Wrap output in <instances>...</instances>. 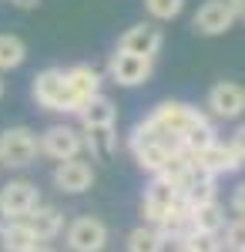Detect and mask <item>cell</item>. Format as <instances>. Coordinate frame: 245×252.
Returning <instances> with one entry per match:
<instances>
[{"instance_id":"6da1fadb","label":"cell","mask_w":245,"mask_h":252,"mask_svg":"<svg viewBox=\"0 0 245 252\" xmlns=\"http://www.w3.org/2000/svg\"><path fill=\"white\" fill-rule=\"evenodd\" d=\"M185 152V145H182V138L171 135V131H165L158 121H151V118H145V121H138L131 131V155L134 161H138V168L141 172H165L168 168V161L175 155H182Z\"/></svg>"},{"instance_id":"7a4b0ae2","label":"cell","mask_w":245,"mask_h":252,"mask_svg":"<svg viewBox=\"0 0 245 252\" xmlns=\"http://www.w3.org/2000/svg\"><path fill=\"white\" fill-rule=\"evenodd\" d=\"M31 97L37 101L44 111L54 115H74L71 108V94H67V74L64 67H44L31 81Z\"/></svg>"},{"instance_id":"3957f363","label":"cell","mask_w":245,"mask_h":252,"mask_svg":"<svg viewBox=\"0 0 245 252\" xmlns=\"http://www.w3.org/2000/svg\"><path fill=\"white\" fill-rule=\"evenodd\" d=\"M40 155V138L31 128H7L0 131V165L7 168H31Z\"/></svg>"},{"instance_id":"277c9868","label":"cell","mask_w":245,"mask_h":252,"mask_svg":"<svg viewBox=\"0 0 245 252\" xmlns=\"http://www.w3.org/2000/svg\"><path fill=\"white\" fill-rule=\"evenodd\" d=\"M151 74H154V58H145V54H131V51H118L108 58V78L118 88H141L148 84Z\"/></svg>"},{"instance_id":"5b68a950","label":"cell","mask_w":245,"mask_h":252,"mask_svg":"<svg viewBox=\"0 0 245 252\" xmlns=\"http://www.w3.org/2000/svg\"><path fill=\"white\" fill-rule=\"evenodd\" d=\"M148 118H151V121H158L165 131L178 135L182 141H185V135H188V131H195V128L208 125V118L202 115L198 108L185 104V101H161V104H154V111H151Z\"/></svg>"},{"instance_id":"8992f818","label":"cell","mask_w":245,"mask_h":252,"mask_svg":"<svg viewBox=\"0 0 245 252\" xmlns=\"http://www.w3.org/2000/svg\"><path fill=\"white\" fill-rule=\"evenodd\" d=\"M175 205H182L178 189L171 185L165 175H154L151 185L145 189V198H141V215H145V222H148V225H161V219H165Z\"/></svg>"},{"instance_id":"52a82bcc","label":"cell","mask_w":245,"mask_h":252,"mask_svg":"<svg viewBox=\"0 0 245 252\" xmlns=\"http://www.w3.org/2000/svg\"><path fill=\"white\" fill-rule=\"evenodd\" d=\"M37 205H40V192L27 178H14L0 189V215L3 219H27Z\"/></svg>"},{"instance_id":"ba28073f","label":"cell","mask_w":245,"mask_h":252,"mask_svg":"<svg viewBox=\"0 0 245 252\" xmlns=\"http://www.w3.org/2000/svg\"><path fill=\"white\" fill-rule=\"evenodd\" d=\"M205 108L212 118H222V121H235L242 118L245 111V88L239 81H218L208 88V97H205Z\"/></svg>"},{"instance_id":"9c48e42d","label":"cell","mask_w":245,"mask_h":252,"mask_svg":"<svg viewBox=\"0 0 245 252\" xmlns=\"http://www.w3.org/2000/svg\"><path fill=\"white\" fill-rule=\"evenodd\" d=\"M64 239H67V249L71 252H104V246H108V225L101 219H94V215H81V219H74L67 225Z\"/></svg>"},{"instance_id":"30bf717a","label":"cell","mask_w":245,"mask_h":252,"mask_svg":"<svg viewBox=\"0 0 245 252\" xmlns=\"http://www.w3.org/2000/svg\"><path fill=\"white\" fill-rule=\"evenodd\" d=\"M84 152V138L77 128L71 125H51L44 135H40V155L54 158V161H67V158H77Z\"/></svg>"},{"instance_id":"8fae6325","label":"cell","mask_w":245,"mask_h":252,"mask_svg":"<svg viewBox=\"0 0 245 252\" xmlns=\"http://www.w3.org/2000/svg\"><path fill=\"white\" fill-rule=\"evenodd\" d=\"M235 24H239V20H235V14H232L228 0H205V3L195 10V17H191L195 34H202V37H218V34H228Z\"/></svg>"},{"instance_id":"7c38bea8","label":"cell","mask_w":245,"mask_h":252,"mask_svg":"<svg viewBox=\"0 0 245 252\" xmlns=\"http://www.w3.org/2000/svg\"><path fill=\"white\" fill-rule=\"evenodd\" d=\"M54 185L61 189V192L67 195H81L88 192L91 185H94V165L88 161V158H67V161H57L54 165Z\"/></svg>"},{"instance_id":"4fadbf2b","label":"cell","mask_w":245,"mask_h":252,"mask_svg":"<svg viewBox=\"0 0 245 252\" xmlns=\"http://www.w3.org/2000/svg\"><path fill=\"white\" fill-rule=\"evenodd\" d=\"M191 161H195L202 172L215 175V178H218V175L239 172V168L245 165L242 158H239V152H235L232 145H225V141H218V138H215L212 145H205L202 152H195V155H191Z\"/></svg>"},{"instance_id":"5bb4252c","label":"cell","mask_w":245,"mask_h":252,"mask_svg":"<svg viewBox=\"0 0 245 252\" xmlns=\"http://www.w3.org/2000/svg\"><path fill=\"white\" fill-rule=\"evenodd\" d=\"M161 47H165V34L154 20H141L118 37V51H131V54H145V58H154Z\"/></svg>"},{"instance_id":"9a60e30c","label":"cell","mask_w":245,"mask_h":252,"mask_svg":"<svg viewBox=\"0 0 245 252\" xmlns=\"http://www.w3.org/2000/svg\"><path fill=\"white\" fill-rule=\"evenodd\" d=\"M64 74H67V94H71V108H74V115L91 101L94 94H101V71L91 67V64H74V67H64Z\"/></svg>"},{"instance_id":"2e32d148","label":"cell","mask_w":245,"mask_h":252,"mask_svg":"<svg viewBox=\"0 0 245 252\" xmlns=\"http://www.w3.org/2000/svg\"><path fill=\"white\" fill-rule=\"evenodd\" d=\"M81 128H114L118 125V104H114L108 94H94L81 111Z\"/></svg>"},{"instance_id":"e0dca14e","label":"cell","mask_w":245,"mask_h":252,"mask_svg":"<svg viewBox=\"0 0 245 252\" xmlns=\"http://www.w3.org/2000/svg\"><path fill=\"white\" fill-rule=\"evenodd\" d=\"M24 222H27V229L37 235L40 242H51V239H57V235L64 232V215H61V209L44 205V202H40V205L27 215Z\"/></svg>"},{"instance_id":"ac0fdd59","label":"cell","mask_w":245,"mask_h":252,"mask_svg":"<svg viewBox=\"0 0 245 252\" xmlns=\"http://www.w3.org/2000/svg\"><path fill=\"white\" fill-rule=\"evenodd\" d=\"M81 138H84V152L94 158V161H108V158L118 152V135H114V128H84Z\"/></svg>"},{"instance_id":"d6986e66","label":"cell","mask_w":245,"mask_h":252,"mask_svg":"<svg viewBox=\"0 0 245 252\" xmlns=\"http://www.w3.org/2000/svg\"><path fill=\"white\" fill-rule=\"evenodd\" d=\"M37 242L40 239L27 229L24 219H10L7 229H0V246H3V252H31Z\"/></svg>"},{"instance_id":"ffe728a7","label":"cell","mask_w":245,"mask_h":252,"mask_svg":"<svg viewBox=\"0 0 245 252\" xmlns=\"http://www.w3.org/2000/svg\"><path fill=\"white\" fill-rule=\"evenodd\" d=\"M191 222H195V232H212V235H222V229L228 225L225 209L215 202H205V205H195L191 209Z\"/></svg>"},{"instance_id":"44dd1931","label":"cell","mask_w":245,"mask_h":252,"mask_svg":"<svg viewBox=\"0 0 245 252\" xmlns=\"http://www.w3.org/2000/svg\"><path fill=\"white\" fill-rule=\"evenodd\" d=\"M128 252H165V246H168V239L158 232L154 225H138V229H131L128 232Z\"/></svg>"},{"instance_id":"7402d4cb","label":"cell","mask_w":245,"mask_h":252,"mask_svg":"<svg viewBox=\"0 0 245 252\" xmlns=\"http://www.w3.org/2000/svg\"><path fill=\"white\" fill-rule=\"evenodd\" d=\"M24 61H27V44L17 34H0V74L20 67Z\"/></svg>"},{"instance_id":"603a6c76","label":"cell","mask_w":245,"mask_h":252,"mask_svg":"<svg viewBox=\"0 0 245 252\" xmlns=\"http://www.w3.org/2000/svg\"><path fill=\"white\" fill-rule=\"evenodd\" d=\"M222 252H245V219L242 215H235V219H228V225L222 229Z\"/></svg>"},{"instance_id":"cb8c5ba5","label":"cell","mask_w":245,"mask_h":252,"mask_svg":"<svg viewBox=\"0 0 245 252\" xmlns=\"http://www.w3.org/2000/svg\"><path fill=\"white\" fill-rule=\"evenodd\" d=\"M182 10H185V0H145V14H148L154 24L175 20Z\"/></svg>"},{"instance_id":"d4e9b609","label":"cell","mask_w":245,"mask_h":252,"mask_svg":"<svg viewBox=\"0 0 245 252\" xmlns=\"http://www.w3.org/2000/svg\"><path fill=\"white\" fill-rule=\"evenodd\" d=\"M185 246L195 252H222V239L212 232H191L188 239H185Z\"/></svg>"},{"instance_id":"484cf974","label":"cell","mask_w":245,"mask_h":252,"mask_svg":"<svg viewBox=\"0 0 245 252\" xmlns=\"http://www.w3.org/2000/svg\"><path fill=\"white\" fill-rule=\"evenodd\" d=\"M232 212H235V215H242V219H245V182L232 189Z\"/></svg>"},{"instance_id":"4316f807","label":"cell","mask_w":245,"mask_h":252,"mask_svg":"<svg viewBox=\"0 0 245 252\" xmlns=\"http://www.w3.org/2000/svg\"><path fill=\"white\" fill-rule=\"evenodd\" d=\"M228 145H232V148L239 152V158L245 161V125H239V128L232 131V138H228Z\"/></svg>"},{"instance_id":"83f0119b","label":"cell","mask_w":245,"mask_h":252,"mask_svg":"<svg viewBox=\"0 0 245 252\" xmlns=\"http://www.w3.org/2000/svg\"><path fill=\"white\" fill-rule=\"evenodd\" d=\"M228 7H232L235 20H245V0H228Z\"/></svg>"},{"instance_id":"f1b7e54d","label":"cell","mask_w":245,"mask_h":252,"mask_svg":"<svg viewBox=\"0 0 245 252\" xmlns=\"http://www.w3.org/2000/svg\"><path fill=\"white\" fill-rule=\"evenodd\" d=\"M14 7H20V10H34V7H40V0H10Z\"/></svg>"},{"instance_id":"f546056e","label":"cell","mask_w":245,"mask_h":252,"mask_svg":"<svg viewBox=\"0 0 245 252\" xmlns=\"http://www.w3.org/2000/svg\"><path fill=\"white\" fill-rule=\"evenodd\" d=\"M31 252H54V249H51V246H44V242H37V246H34Z\"/></svg>"},{"instance_id":"4dcf8cb0","label":"cell","mask_w":245,"mask_h":252,"mask_svg":"<svg viewBox=\"0 0 245 252\" xmlns=\"http://www.w3.org/2000/svg\"><path fill=\"white\" fill-rule=\"evenodd\" d=\"M175 252H195V249H188L185 242H178V246H175Z\"/></svg>"},{"instance_id":"1f68e13d","label":"cell","mask_w":245,"mask_h":252,"mask_svg":"<svg viewBox=\"0 0 245 252\" xmlns=\"http://www.w3.org/2000/svg\"><path fill=\"white\" fill-rule=\"evenodd\" d=\"M3 91H7V88H3V78H0V97H3Z\"/></svg>"}]
</instances>
